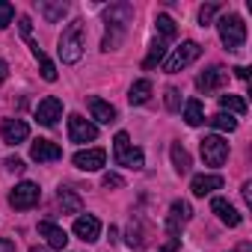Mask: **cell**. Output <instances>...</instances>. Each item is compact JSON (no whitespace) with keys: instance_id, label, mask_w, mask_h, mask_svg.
I'll list each match as a JSON object with an SVG mask.
<instances>
[{"instance_id":"2","label":"cell","mask_w":252,"mask_h":252,"mask_svg":"<svg viewBox=\"0 0 252 252\" xmlns=\"http://www.w3.org/2000/svg\"><path fill=\"white\" fill-rule=\"evenodd\" d=\"M60 60L65 65H74L80 57H83V21H71L63 36H60Z\"/></svg>"},{"instance_id":"26","label":"cell","mask_w":252,"mask_h":252,"mask_svg":"<svg viewBox=\"0 0 252 252\" xmlns=\"http://www.w3.org/2000/svg\"><path fill=\"white\" fill-rule=\"evenodd\" d=\"M65 12H68V6L63 3V0H60V3H48V0L42 3V15H45V21H51V24L63 21V18H65Z\"/></svg>"},{"instance_id":"11","label":"cell","mask_w":252,"mask_h":252,"mask_svg":"<svg viewBox=\"0 0 252 252\" xmlns=\"http://www.w3.org/2000/svg\"><path fill=\"white\" fill-rule=\"evenodd\" d=\"M190 217H193V208H190L184 199H175V202L169 205V217H166V228H169V234L175 237V234L181 231V225L190 222Z\"/></svg>"},{"instance_id":"34","label":"cell","mask_w":252,"mask_h":252,"mask_svg":"<svg viewBox=\"0 0 252 252\" xmlns=\"http://www.w3.org/2000/svg\"><path fill=\"white\" fill-rule=\"evenodd\" d=\"M18 27H21V36H24V39H30V30H33V24H30V18H27V15H21Z\"/></svg>"},{"instance_id":"35","label":"cell","mask_w":252,"mask_h":252,"mask_svg":"<svg viewBox=\"0 0 252 252\" xmlns=\"http://www.w3.org/2000/svg\"><path fill=\"white\" fill-rule=\"evenodd\" d=\"M178 246H181V237H169V240L163 243V249H160V252H175Z\"/></svg>"},{"instance_id":"7","label":"cell","mask_w":252,"mask_h":252,"mask_svg":"<svg viewBox=\"0 0 252 252\" xmlns=\"http://www.w3.org/2000/svg\"><path fill=\"white\" fill-rule=\"evenodd\" d=\"M39 199H42V190H39V184H33V181H21V184L9 193V205H12L15 211H30V208L39 205Z\"/></svg>"},{"instance_id":"9","label":"cell","mask_w":252,"mask_h":252,"mask_svg":"<svg viewBox=\"0 0 252 252\" xmlns=\"http://www.w3.org/2000/svg\"><path fill=\"white\" fill-rule=\"evenodd\" d=\"M95 137H98V128H95L92 122H86V119L77 116V113L68 119V140H71V143H92Z\"/></svg>"},{"instance_id":"16","label":"cell","mask_w":252,"mask_h":252,"mask_svg":"<svg viewBox=\"0 0 252 252\" xmlns=\"http://www.w3.org/2000/svg\"><path fill=\"white\" fill-rule=\"evenodd\" d=\"M211 211H214V214H217V217L228 225V228H237V225H240V220H243V217L234 211V205H231L228 199H220V196L211 202Z\"/></svg>"},{"instance_id":"27","label":"cell","mask_w":252,"mask_h":252,"mask_svg":"<svg viewBox=\"0 0 252 252\" xmlns=\"http://www.w3.org/2000/svg\"><path fill=\"white\" fill-rule=\"evenodd\" d=\"M208 122H211V128H217V131H228V134L237 128V119L228 116V113H217V116H211Z\"/></svg>"},{"instance_id":"19","label":"cell","mask_w":252,"mask_h":252,"mask_svg":"<svg viewBox=\"0 0 252 252\" xmlns=\"http://www.w3.org/2000/svg\"><path fill=\"white\" fill-rule=\"evenodd\" d=\"M57 199H60V205H63V214H80V208H83V199H80L71 187H60Z\"/></svg>"},{"instance_id":"25","label":"cell","mask_w":252,"mask_h":252,"mask_svg":"<svg viewBox=\"0 0 252 252\" xmlns=\"http://www.w3.org/2000/svg\"><path fill=\"white\" fill-rule=\"evenodd\" d=\"M149 98H152V80H137L131 86V92H128V101L131 104H146Z\"/></svg>"},{"instance_id":"36","label":"cell","mask_w":252,"mask_h":252,"mask_svg":"<svg viewBox=\"0 0 252 252\" xmlns=\"http://www.w3.org/2000/svg\"><path fill=\"white\" fill-rule=\"evenodd\" d=\"M6 169H12V172H21V169H24V160H18V158H9V160H6Z\"/></svg>"},{"instance_id":"28","label":"cell","mask_w":252,"mask_h":252,"mask_svg":"<svg viewBox=\"0 0 252 252\" xmlns=\"http://www.w3.org/2000/svg\"><path fill=\"white\" fill-rule=\"evenodd\" d=\"M155 24H158V33L163 36V42L178 36V27H175V21H172L169 15H158V21H155Z\"/></svg>"},{"instance_id":"41","label":"cell","mask_w":252,"mask_h":252,"mask_svg":"<svg viewBox=\"0 0 252 252\" xmlns=\"http://www.w3.org/2000/svg\"><path fill=\"white\" fill-rule=\"evenodd\" d=\"M30 252H48V249H45V246H33Z\"/></svg>"},{"instance_id":"21","label":"cell","mask_w":252,"mask_h":252,"mask_svg":"<svg viewBox=\"0 0 252 252\" xmlns=\"http://www.w3.org/2000/svg\"><path fill=\"white\" fill-rule=\"evenodd\" d=\"M169 155H172V166H175V172H178V175H187V172H190V166H193L190 152H187L181 143H175V146L169 149Z\"/></svg>"},{"instance_id":"32","label":"cell","mask_w":252,"mask_h":252,"mask_svg":"<svg viewBox=\"0 0 252 252\" xmlns=\"http://www.w3.org/2000/svg\"><path fill=\"white\" fill-rule=\"evenodd\" d=\"M166 107H169L172 113H175V110H181V92H178L175 86H169V89H166Z\"/></svg>"},{"instance_id":"15","label":"cell","mask_w":252,"mask_h":252,"mask_svg":"<svg viewBox=\"0 0 252 252\" xmlns=\"http://www.w3.org/2000/svg\"><path fill=\"white\" fill-rule=\"evenodd\" d=\"M225 80H228V71L225 68H208L205 74H199V80H196V86L202 89V92H217L220 86H225Z\"/></svg>"},{"instance_id":"33","label":"cell","mask_w":252,"mask_h":252,"mask_svg":"<svg viewBox=\"0 0 252 252\" xmlns=\"http://www.w3.org/2000/svg\"><path fill=\"white\" fill-rule=\"evenodd\" d=\"M104 187H107V190H116V187H125V181H122V175L107 172V175H104Z\"/></svg>"},{"instance_id":"6","label":"cell","mask_w":252,"mask_h":252,"mask_svg":"<svg viewBox=\"0 0 252 252\" xmlns=\"http://www.w3.org/2000/svg\"><path fill=\"white\" fill-rule=\"evenodd\" d=\"M202 158L208 166H222L228 160V140H222L220 134H208L202 140Z\"/></svg>"},{"instance_id":"1","label":"cell","mask_w":252,"mask_h":252,"mask_svg":"<svg viewBox=\"0 0 252 252\" xmlns=\"http://www.w3.org/2000/svg\"><path fill=\"white\" fill-rule=\"evenodd\" d=\"M134 18V9L128 3H113L107 12H104V21H107V36L101 42V51H116L125 36H128V24Z\"/></svg>"},{"instance_id":"18","label":"cell","mask_w":252,"mask_h":252,"mask_svg":"<svg viewBox=\"0 0 252 252\" xmlns=\"http://www.w3.org/2000/svg\"><path fill=\"white\" fill-rule=\"evenodd\" d=\"M222 187V175H196L193 181H190V190H193V196H208V193H214V190H220Z\"/></svg>"},{"instance_id":"10","label":"cell","mask_w":252,"mask_h":252,"mask_svg":"<svg viewBox=\"0 0 252 252\" xmlns=\"http://www.w3.org/2000/svg\"><path fill=\"white\" fill-rule=\"evenodd\" d=\"M60 116H63V101H60V98L48 95V98L39 101V107H36V122H39V125H45V128H54Z\"/></svg>"},{"instance_id":"24","label":"cell","mask_w":252,"mask_h":252,"mask_svg":"<svg viewBox=\"0 0 252 252\" xmlns=\"http://www.w3.org/2000/svg\"><path fill=\"white\" fill-rule=\"evenodd\" d=\"M220 107H222V113H228V116H231V113H234V116H243V113H246V101H243L240 95H231V92H228V95H220Z\"/></svg>"},{"instance_id":"40","label":"cell","mask_w":252,"mask_h":252,"mask_svg":"<svg viewBox=\"0 0 252 252\" xmlns=\"http://www.w3.org/2000/svg\"><path fill=\"white\" fill-rule=\"evenodd\" d=\"M234 74H237V77H240V80H246V77H249V71H246V68H243V65H237V68H234Z\"/></svg>"},{"instance_id":"31","label":"cell","mask_w":252,"mask_h":252,"mask_svg":"<svg viewBox=\"0 0 252 252\" xmlns=\"http://www.w3.org/2000/svg\"><path fill=\"white\" fill-rule=\"evenodd\" d=\"M39 63H42V77H45L48 83H54V80H57V65H54L48 57H42Z\"/></svg>"},{"instance_id":"29","label":"cell","mask_w":252,"mask_h":252,"mask_svg":"<svg viewBox=\"0 0 252 252\" xmlns=\"http://www.w3.org/2000/svg\"><path fill=\"white\" fill-rule=\"evenodd\" d=\"M12 18H15V6L6 3V0H0V30H6L12 24Z\"/></svg>"},{"instance_id":"38","label":"cell","mask_w":252,"mask_h":252,"mask_svg":"<svg viewBox=\"0 0 252 252\" xmlns=\"http://www.w3.org/2000/svg\"><path fill=\"white\" fill-rule=\"evenodd\" d=\"M240 193H243V202H246V205H252V184H249V181L243 184V190H240Z\"/></svg>"},{"instance_id":"5","label":"cell","mask_w":252,"mask_h":252,"mask_svg":"<svg viewBox=\"0 0 252 252\" xmlns=\"http://www.w3.org/2000/svg\"><path fill=\"white\" fill-rule=\"evenodd\" d=\"M199 54H202L199 42H184L181 48H175V51H172V57H169V60H163V71H166V74H178L181 68H187L190 63H196V60H199Z\"/></svg>"},{"instance_id":"13","label":"cell","mask_w":252,"mask_h":252,"mask_svg":"<svg viewBox=\"0 0 252 252\" xmlns=\"http://www.w3.org/2000/svg\"><path fill=\"white\" fill-rule=\"evenodd\" d=\"M74 234L83 240V243H95L101 237V220L92 217V214H83L74 220Z\"/></svg>"},{"instance_id":"22","label":"cell","mask_w":252,"mask_h":252,"mask_svg":"<svg viewBox=\"0 0 252 252\" xmlns=\"http://www.w3.org/2000/svg\"><path fill=\"white\" fill-rule=\"evenodd\" d=\"M163 60H166V42H163V39H155L152 48H149V57L143 60V68H155V65H160Z\"/></svg>"},{"instance_id":"4","label":"cell","mask_w":252,"mask_h":252,"mask_svg":"<svg viewBox=\"0 0 252 252\" xmlns=\"http://www.w3.org/2000/svg\"><path fill=\"white\" fill-rule=\"evenodd\" d=\"M113 158H116L119 166H128V169H143L146 166L143 152L131 146V137L128 134H116V140H113Z\"/></svg>"},{"instance_id":"8","label":"cell","mask_w":252,"mask_h":252,"mask_svg":"<svg viewBox=\"0 0 252 252\" xmlns=\"http://www.w3.org/2000/svg\"><path fill=\"white\" fill-rule=\"evenodd\" d=\"M71 163H74L77 169H83V172H98V169H104V163H107V152H104V149H83V152H77V155L71 158Z\"/></svg>"},{"instance_id":"12","label":"cell","mask_w":252,"mask_h":252,"mask_svg":"<svg viewBox=\"0 0 252 252\" xmlns=\"http://www.w3.org/2000/svg\"><path fill=\"white\" fill-rule=\"evenodd\" d=\"M0 134H3V143L6 146H18L30 137V125L24 119H6L3 125H0Z\"/></svg>"},{"instance_id":"37","label":"cell","mask_w":252,"mask_h":252,"mask_svg":"<svg viewBox=\"0 0 252 252\" xmlns=\"http://www.w3.org/2000/svg\"><path fill=\"white\" fill-rule=\"evenodd\" d=\"M0 252H15V243L9 237H0Z\"/></svg>"},{"instance_id":"39","label":"cell","mask_w":252,"mask_h":252,"mask_svg":"<svg viewBox=\"0 0 252 252\" xmlns=\"http://www.w3.org/2000/svg\"><path fill=\"white\" fill-rule=\"evenodd\" d=\"M6 77H9V65L0 60V83H6Z\"/></svg>"},{"instance_id":"20","label":"cell","mask_w":252,"mask_h":252,"mask_svg":"<svg viewBox=\"0 0 252 252\" xmlns=\"http://www.w3.org/2000/svg\"><path fill=\"white\" fill-rule=\"evenodd\" d=\"M89 110H92V119H98V122H104V125L116 122L113 104H107V101H101V98H89Z\"/></svg>"},{"instance_id":"3","label":"cell","mask_w":252,"mask_h":252,"mask_svg":"<svg viewBox=\"0 0 252 252\" xmlns=\"http://www.w3.org/2000/svg\"><path fill=\"white\" fill-rule=\"evenodd\" d=\"M217 30H220V39L228 51H240L243 42H246V24L240 15H222L217 21Z\"/></svg>"},{"instance_id":"14","label":"cell","mask_w":252,"mask_h":252,"mask_svg":"<svg viewBox=\"0 0 252 252\" xmlns=\"http://www.w3.org/2000/svg\"><path fill=\"white\" fill-rule=\"evenodd\" d=\"M30 158H33L36 163H54V160L63 158V149H60L57 143H51V140H36V143L30 146Z\"/></svg>"},{"instance_id":"17","label":"cell","mask_w":252,"mask_h":252,"mask_svg":"<svg viewBox=\"0 0 252 252\" xmlns=\"http://www.w3.org/2000/svg\"><path fill=\"white\" fill-rule=\"evenodd\" d=\"M39 234L48 240V246H51V249H65V243H68V234H65L57 222H51V220L39 222Z\"/></svg>"},{"instance_id":"30","label":"cell","mask_w":252,"mask_h":252,"mask_svg":"<svg viewBox=\"0 0 252 252\" xmlns=\"http://www.w3.org/2000/svg\"><path fill=\"white\" fill-rule=\"evenodd\" d=\"M217 12H220V6H217V3L202 6V9H199V24H202V27H208V24L214 21V15H217Z\"/></svg>"},{"instance_id":"23","label":"cell","mask_w":252,"mask_h":252,"mask_svg":"<svg viewBox=\"0 0 252 252\" xmlns=\"http://www.w3.org/2000/svg\"><path fill=\"white\" fill-rule=\"evenodd\" d=\"M184 122L190 125V128H199V125L205 122V110H202V101H187L184 104Z\"/></svg>"}]
</instances>
